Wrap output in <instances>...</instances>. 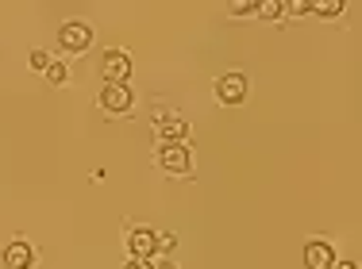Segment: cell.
<instances>
[{"mask_svg": "<svg viewBox=\"0 0 362 269\" xmlns=\"http://www.w3.org/2000/svg\"><path fill=\"white\" fill-rule=\"evenodd\" d=\"M247 92H251V85H247L243 73H223L220 81H216V97H220V104H243Z\"/></svg>", "mask_w": 362, "mask_h": 269, "instance_id": "cell-5", "label": "cell"}, {"mask_svg": "<svg viewBox=\"0 0 362 269\" xmlns=\"http://www.w3.org/2000/svg\"><path fill=\"white\" fill-rule=\"evenodd\" d=\"M50 62H54V58H50L47 50H31V69H50Z\"/></svg>", "mask_w": 362, "mask_h": 269, "instance_id": "cell-13", "label": "cell"}, {"mask_svg": "<svg viewBox=\"0 0 362 269\" xmlns=\"http://www.w3.org/2000/svg\"><path fill=\"white\" fill-rule=\"evenodd\" d=\"M313 12L324 16V20H335V16H343V0H316Z\"/></svg>", "mask_w": 362, "mask_h": 269, "instance_id": "cell-10", "label": "cell"}, {"mask_svg": "<svg viewBox=\"0 0 362 269\" xmlns=\"http://www.w3.org/2000/svg\"><path fill=\"white\" fill-rule=\"evenodd\" d=\"M100 77H105V85H124L127 77H132V58L116 47L105 50V58H100Z\"/></svg>", "mask_w": 362, "mask_h": 269, "instance_id": "cell-2", "label": "cell"}, {"mask_svg": "<svg viewBox=\"0 0 362 269\" xmlns=\"http://www.w3.org/2000/svg\"><path fill=\"white\" fill-rule=\"evenodd\" d=\"M124 269H151V262H135V258H132V262H127Z\"/></svg>", "mask_w": 362, "mask_h": 269, "instance_id": "cell-18", "label": "cell"}, {"mask_svg": "<svg viewBox=\"0 0 362 269\" xmlns=\"http://www.w3.org/2000/svg\"><path fill=\"white\" fill-rule=\"evenodd\" d=\"M286 12L289 16H305V12H313V4H308V0H286Z\"/></svg>", "mask_w": 362, "mask_h": 269, "instance_id": "cell-14", "label": "cell"}, {"mask_svg": "<svg viewBox=\"0 0 362 269\" xmlns=\"http://www.w3.org/2000/svg\"><path fill=\"white\" fill-rule=\"evenodd\" d=\"M158 166L166 169L170 177H189V173H193V150H189V146H162Z\"/></svg>", "mask_w": 362, "mask_h": 269, "instance_id": "cell-1", "label": "cell"}, {"mask_svg": "<svg viewBox=\"0 0 362 269\" xmlns=\"http://www.w3.org/2000/svg\"><path fill=\"white\" fill-rule=\"evenodd\" d=\"M258 16H266V20L286 16V0H258Z\"/></svg>", "mask_w": 362, "mask_h": 269, "instance_id": "cell-11", "label": "cell"}, {"mask_svg": "<svg viewBox=\"0 0 362 269\" xmlns=\"http://www.w3.org/2000/svg\"><path fill=\"white\" fill-rule=\"evenodd\" d=\"M174 246H177V239L170 235V231H162V235H158V254L166 258V254H170V250H174Z\"/></svg>", "mask_w": 362, "mask_h": 269, "instance_id": "cell-15", "label": "cell"}, {"mask_svg": "<svg viewBox=\"0 0 362 269\" xmlns=\"http://www.w3.org/2000/svg\"><path fill=\"white\" fill-rule=\"evenodd\" d=\"M305 265L308 269H332L335 265V250H332V242H324V239H313L305 246Z\"/></svg>", "mask_w": 362, "mask_h": 269, "instance_id": "cell-8", "label": "cell"}, {"mask_svg": "<svg viewBox=\"0 0 362 269\" xmlns=\"http://www.w3.org/2000/svg\"><path fill=\"white\" fill-rule=\"evenodd\" d=\"M151 269H174V262H170V258H154Z\"/></svg>", "mask_w": 362, "mask_h": 269, "instance_id": "cell-17", "label": "cell"}, {"mask_svg": "<svg viewBox=\"0 0 362 269\" xmlns=\"http://www.w3.org/2000/svg\"><path fill=\"white\" fill-rule=\"evenodd\" d=\"M185 138H189L185 119H166V124H158V143L162 146H185Z\"/></svg>", "mask_w": 362, "mask_h": 269, "instance_id": "cell-9", "label": "cell"}, {"mask_svg": "<svg viewBox=\"0 0 362 269\" xmlns=\"http://www.w3.org/2000/svg\"><path fill=\"white\" fill-rule=\"evenodd\" d=\"M0 258H4V269H31L35 265V250H31V242H23V239L8 242Z\"/></svg>", "mask_w": 362, "mask_h": 269, "instance_id": "cell-6", "label": "cell"}, {"mask_svg": "<svg viewBox=\"0 0 362 269\" xmlns=\"http://www.w3.org/2000/svg\"><path fill=\"white\" fill-rule=\"evenodd\" d=\"M100 108L112 112V116L132 112V92H127V85H105V92H100Z\"/></svg>", "mask_w": 362, "mask_h": 269, "instance_id": "cell-7", "label": "cell"}, {"mask_svg": "<svg viewBox=\"0 0 362 269\" xmlns=\"http://www.w3.org/2000/svg\"><path fill=\"white\" fill-rule=\"evenodd\" d=\"M127 250L135 262H154L158 258V235L151 227H132L127 231Z\"/></svg>", "mask_w": 362, "mask_h": 269, "instance_id": "cell-3", "label": "cell"}, {"mask_svg": "<svg viewBox=\"0 0 362 269\" xmlns=\"http://www.w3.org/2000/svg\"><path fill=\"white\" fill-rule=\"evenodd\" d=\"M58 42H62V50H70V54H81V50L93 47V28L81 20H70L62 23V31H58Z\"/></svg>", "mask_w": 362, "mask_h": 269, "instance_id": "cell-4", "label": "cell"}, {"mask_svg": "<svg viewBox=\"0 0 362 269\" xmlns=\"http://www.w3.org/2000/svg\"><path fill=\"white\" fill-rule=\"evenodd\" d=\"M47 77H50V85H66L70 81V69H66V62H50Z\"/></svg>", "mask_w": 362, "mask_h": 269, "instance_id": "cell-12", "label": "cell"}, {"mask_svg": "<svg viewBox=\"0 0 362 269\" xmlns=\"http://www.w3.org/2000/svg\"><path fill=\"white\" fill-rule=\"evenodd\" d=\"M231 16H235V20H243V16H258V4H235V8H231Z\"/></svg>", "mask_w": 362, "mask_h": 269, "instance_id": "cell-16", "label": "cell"}]
</instances>
